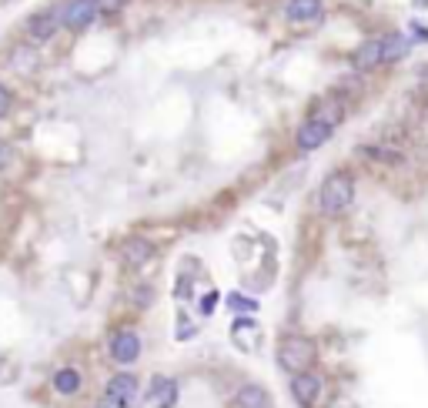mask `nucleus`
Masks as SVG:
<instances>
[{
    "label": "nucleus",
    "mask_w": 428,
    "mask_h": 408,
    "mask_svg": "<svg viewBox=\"0 0 428 408\" xmlns=\"http://www.w3.org/2000/svg\"><path fill=\"white\" fill-rule=\"evenodd\" d=\"M315 342L305 338V335H288L285 342L278 345V365L291 372V375H301V372H311V365H315Z\"/></svg>",
    "instance_id": "1"
},
{
    "label": "nucleus",
    "mask_w": 428,
    "mask_h": 408,
    "mask_svg": "<svg viewBox=\"0 0 428 408\" xmlns=\"http://www.w3.org/2000/svg\"><path fill=\"white\" fill-rule=\"evenodd\" d=\"M355 201V181L348 171H335L325 177V184L318 191V204L325 214H341L348 211V204Z\"/></svg>",
    "instance_id": "2"
},
{
    "label": "nucleus",
    "mask_w": 428,
    "mask_h": 408,
    "mask_svg": "<svg viewBox=\"0 0 428 408\" xmlns=\"http://www.w3.org/2000/svg\"><path fill=\"white\" fill-rule=\"evenodd\" d=\"M137 378L131 372H121V375H114L104 388V405L108 408H127L134 405V398H137Z\"/></svg>",
    "instance_id": "3"
},
{
    "label": "nucleus",
    "mask_w": 428,
    "mask_h": 408,
    "mask_svg": "<svg viewBox=\"0 0 428 408\" xmlns=\"http://www.w3.org/2000/svg\"><path fill=\"white\" fill-rule=\"evenodd\" d=\"M98 11H100L98 0H67L64 11H61V23L71 27V31H84V27L94 23Z\"/></svg>",
    "instance_id": "4"
},
{
    "label": "nucleus",
    "mask_w": 428,
    "mask_h": 408,
    "mask_svg": "<svg viewBox=\"0 0 428 408\" xmlns=\"http://www.w3.org/2000/svg\"><path fill=\"white\" fill-rule=\"evenodd\" d=\"M110 358L118 365H134L141 358V335L131 328L118 331V335L110 338Z\"/></svg>",
    "instance_id": "5"
},
{
    "label": "nucleus",
    "mask_w": 428,
    "mask_h": 408,
    "mask_svg": "<svg viewBox=\"0 0 428 408\" xmlns=\"http://www.w3.org/2000/svg\"><path fill=\"white\" fill-rule=\"evenodd\" d=\"M331 131H335V127H328L325 121H318V117H308V121L298 127V134H295L298 151H318L321 144H328Z\"/></svg>",
    "instance_id": "6"
},
{
    "label": "nucleus",
    "mask_w": 428,
    "mask_h": 408,
    "mask_svg": "<svg viewBox=\"0 0 428 408\" xmlns=\"http://www.w3.org/2000/svg\"><path fill=\"white\" fill-rule=\"evenodd\" d=\"M291 395H295L298 405L311 408L321 398V378L315 372H301V375H291Z\"/></svg>",
    "instance_id": "7"
},
{
    "label": "nucleus",
    "mask_w": 428,
    "mask_h": 408,
    "mask_svg": "<svg viewBox=\"0 0 428 408\" xmlns=\"http://www.w3.org/2000/svg\"><path fill=\"white\" fill-rule=\"evenodd\" d=\"M378 64H385V41H382V37L365 41V44L352 54V67H355V70H375Z\"/></svg>",
    "instance_id": "8"
},
{
    "label": "nucleus",
    "mask_w": 428,
    "mask_h": 408,
    "mask_svg": "<svg viewBox=\"0 0 428 408\" xmlns=\"http://www.w3.org/2000/svg\"><path fill=\"white\" fill-rule=\"evenodd\" d=\"M321 14H325V4H321V0H288L285 4V17L295 23L318 21Z\"/></svg>",
    "instance_id": "9"
},
{
    "label": "nucleus",
    "mask_w": 428,
    "mask_h": 408,
    "mask_svg": "<svg viewBox=\"0 0 428 408\" xmlns=\"http://www.w3.org/2000/svg\"><path fill=\"white\" fill-rule=\"evenodd\" d=\"M177 398V382L174 378H154L151 382V392H147V405L151 408H171Z\"/></svg>",
    "instance_id": "10"
},
{
    "label": "nucleus",
    "mask_w": 428,
    "mask_h": 408,
    "mask_svg": "<svg viewBox=\"0 0 428 408\" xmlns=\"http://www.w3.org/2000/svg\"><path fill=\"white\" fill-rule=\"evenodd\" d=\"M121 254H124V261L134 268H141L151 261V254H154V244L147 241V238H127V241L121 244Z\"/></svg>",
    "instance_id": "11"
},
{
    "label": "nucleus",
    "mask_w": 428,
    "mask_h": 408,
    "mask_svg": "<svg viewBox=\"0 0 428 408\" xmlns=\"http://www.w3.org/2000/svg\"><path fill=\"white\" fill-rule=\"evenodd\" d=\"M54 31H57V17H54V14H33L31 21H27V33H31V41H37V44L51 41Z\"/></svg>",
    "instance_id": "12"
},
{
    "label": "nucleus",
    "mask_w": 428,
    "mask_h": 408,
    "mask_svg": "<svg viewBox=\"0 0 428 408\" xmlns=\"http://www.w3.org/2000/svg\"><path fill=\"white\" fill-rule=\"evenodd\" d=\"M234 405L238 408H268V392L261 385H244L234 398Z\"/></svg>",
    "instance_id": "13"
},
{
    "label": "nucleus",
    "mask_w": 428,
    "mask_h": 408,
    "mask_svg": "<svg viewBox=\"0 0 428 408\" xmlns=\"http://www.w3.org/2000/svg\"><path fill=\"white\" fill-rule=\"evenodd\" d=\"M54 388L61 392V395H74V392H80V372L77 368H61L54 375Z\"/></svg>",
    "instance_id": "14"
},
{
    "label": "nucleus",
    "mask_w": 428,
    "mask_h": 408,
    "mask_svg": "<svg viewBox=\"0 0 428 408\" xmlns=\"http://www.w3.org/2000/svg\"><path fill=\"white\" fill-rule=\"evenodd\" d=\"M382 41H385V61H402L408 54V47H412L405 33H388Z\"/></svg>",
    "instance_id": "15"
},
{
    "label": "nucleus",
    "mask_w": 428,
    "mask_h": 408,
    "mask_svg": "<svg viewBox=\"0 0 428 408\" xmlns=\"http://www.w3.org/2000/svg\"><path fill=\"white\" fill-rule=\"evenodd\" d=\"M311 117H318V121H325L328 127H335V124H341V117H345V108H341L338 100H325V104H318L315 108V114Z\"/></svg>",
    "instance_id": "16"
},
{
    "label": "nucleus",
    "mask_w": 428,
    "mask_h": 408,
    "mask_svg": "<svg viewBox=\"0 0 428 408\" xmlns=\"http://www.w3.org/2000/svg\"><path fill=\"white\" fill-rule=\"evenodd\" d=\"M14 67H17V70H33V67H37V54H33L31 47H17V51H14Z\"/></svg>",
    "instance_id": "17"
},
{
    "label": "nucleus",
    "mask_w": 428,
    "mask_h": 408,
    "mask_svg": "<svg viewBox=\"0 0 428 408\" xmlns=\"http://www.w3.org/2000/svg\"><path fill=\"white\" fill-rule=\"evenodd\" d=\"M365 155H375V161H385V164H398L402 161L398 151H385V147H365Z\"/></svg>",
    "instance_id": "18"
},
{
    "label": "nucleus",
    "mask_w": 428,
    "mask_h": 408,
    "mask_svg": "<svg viewBox=\"0 0 428 408\" xmlns=\"http://www.w3.org/2000/svg\"><path fill=\"white\" fill-rule=\"evenodd\" d=\"M11 108H14V94L4 84H0V117H7L11 114Z\"/></svg>",
    "instance_id": "19"
},
{
    "label": "nucleus",
    "mask_w": 428,
    "mask_h": 408,
    "mask_svg": "<svg viewBox=\"0 0 428 408\" xmlns=\"http://www.w3.org/2000/svg\"><path fill=\"white\" fill-rule=\"evenodd\" d=\"M121 4H124V0H98L100 14H118V11H121Z\"/></svg>",
    "instance_id": "20"
},
{
    "label": "nucleus",
    "mask_w": 428,
    "mask_h": 408,
    "mask_svg": "<svg viewBox=\"0 0 428 408\" xmlns=\"http://www.w3.org/2000/svg\"><path fill=\"white\" fill-rule=\"evenodd\" d=\"M231 305H234L238 311H254V308H258L251 298H241V295H234V298H231Z\"/></svg>",
    "instance_id": "21"
},
{
    "label": "nucleus",
    "mask_w": 428,
    "mask_h": 408,
    "mask_svg": "<svg viewBox=\"0 0 428 408\" xmlns=\"http://www.w3.org/2000/svg\"><path fill=\"white\" fill-rule=\"evenodd\" d=\"M11 161H14V151H11V147H7L4 141H0V171H4L7 164H11Z\"/></svg>",
    "instance_id": "22"
},
{
    "label": "nucleus",
    "mask_w": 428,
    "mask_h": 408,
    "mask_svg": "<svg viewBox=\"0 0 428 408\" xmlns=\"http://www.w3.org/2000/svg\"><path fill=\"white\" fill-rule=\"evenodd\" d=\"M214 305H218V291H211L208 298L201 301V311H204V315H211V311H214Z\"/></svg>",
    "instance_id": "23"
},
{
    "label": "nucleus",
    "mask_w": 428,
    "mask_h": 408,
    "mask_svg": "<svg viewBox=\"0 0 428 408\" xmlns=\"http://www.w3.org/2000/svg\"><path fill=\"white\" fill-rule=\"evenodd\" d=\"M100 408H108V405H100Z\"/></svg>",
    "instance_id": "24"
}]
</instances>
